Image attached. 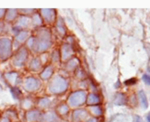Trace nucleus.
I'll return each instance as SVG.
<instances>
[{
    "instance_id": "bb28decb",
    "label": "nucleus",
    "mask_w": 150,
    "mask_h": 122,
    "mask_svg": "<svg viewBox=\"0 0 150 122\" xmlns=\"http://www.w3.org/2000/svg\"><path fill=\"white\" fill-rule=\"evenodd\" d=\"M143 81L146 84L150 85V75L148 74H144L143 75Z\"/></svg>"
},
{
    "instance_id": "ddd939ff",
    "label": "nucleus",
    "mask_w": 150,
    "mask_h": 122,
    "mask_svg": "<svg viewBox=\"0 0 150 122\" xmlns=\"http://www.w3.org/2000/svg\"><path fill=\"white\" fill-rule=\"evenodd\" d=\"M114 103L117 106H123L127 103V97L124 93H117L115 96Z\"/></svg>"
},
{
    "instance_id": "a211bd4d",
    "label": "nucleus",
    "mask_w": 150,
    "mask_h": 122,
    "mask_svg": "<svg viewBox=\"0 0 150 122\" xmlns=\"http://www.w3.org/2000/svg\"><path fill=\"white\" fill-rule=\"evenodd\" d=\"M78 64H79L78 59H71V60L68 61V62H67V69L69 71H73L76 69Z\"/></svg>"
},
{
    "instance_id": "7ed1b4c3",
    "label": "nucleus",
    "mask_w": 150,
    "mask_h": 122,
    "mask_svg": "<svg viewBox=\"0 0 150 122\" xmlns=\"http://www.w3.org/2000/svg\"><path fill=\"white\" fill-rule=\"evenodd\" d=\"M87 92L84 90H79L71 92L68 98V105L72 108H78L84 105L87 101Z\"/></svg>"
},
{
    "instance_id": "4be33fe9",
    "label": "nucleus",
    "mask_w": 150,
    "mask_h": 122,
    "mask_svg": "<svg viewBox=\"0 0 150 122\" xmlns=\"http://www.w3.org/2000/svg\"><path fill=\"white\" fill-rule=\"evenodd\" d=\"M16 14H17V11L16 9H10L7 13V16H6V19L7 20H10L12 21L14 20L16 17Z\"/></svg>"
},
{
    "instance_id": "39448f33",
    "label": "nucleus",
    "mask_w": 150,
    "mask_h": 122,
    "mask_svg": "<svg viewBox=\"0 0 150 122\" xmlns=\"http://www.w3.org/2000/svg\"><path fill=\"white\" fill-rule=\"evenodd\" d=\"M25 88L28 92L37 91L40 88V82L34 77H29L25 82Z\"/></svg>"
},
{
    "instance_id": "423d86ee",
    "label": "nucleus",
    "mask_w": 150,
    "mask_h": 122,
    "mask_svg": "<svg viewBox=\"0 0 150 122\" xmlns=\"http://www.w3.org/2000/svg\"><path fill=\"white\" fill-rule=\"evenodd\" d=\"M89 116V112L86 109H79L74 110L72 113V121L73 122H82L83 120L87 119Z\"/></svg>"
},
{
    "instance_id": "dca6fc26",
    "label": "nucleus",
    "mask_w": 150,
    "mask_h": 122,
    "mask_svg": "<svg viewBox=\"0 0 150 122\" xmlns=\"http://www.w3.org/2000/svg\"><path fill=\"white\" fill-rule=\"evenodd\" d=\"M90 111L92 115L95 117H100L103 114L102 108L100 105H95V106H91L90 107Z\"/></svg>"
},
{
    "instance_id": "b1692460",
    "label": "nucleus",
    "mask_w": 150,
    "mask_h": 122,
    "mask_svg": "<svg viewBox=\"0 0 150 122\" xmlns=\"http://www.w3.org/2000/svg\"><path fill=\"white\" fill-rule=\"evenodd\" d=\"M11 92H12V95H13L16 99L19 98L21 95H22V93H21L20 90H19V89H17V88H12V89H11Z\"/></svg>"
},
{
    "instance_id": "0eeeda50",
    "label": "nucleus",
    "mask_w": 150,
    "mask_h": 122,
    "mask_svg": "<svg viewBox=\"0 0 150 122\" xmlns=\"http://www.w3.org/2000/svg\"><path fill=\"white\" fill-rule=\"evenodd\" d=\"M27 58V51L25 48H21L17 54L16 55V58L14 60V63L15 65L16 66H19V67H21V66H23L25 62V60Z\"/></svg>"
},
{
    "instance_id": "f3484780",
    "label": "nucleus",
    "mask_w": 150,
    "mask_h": 122,
    "mask_svg": "<svg viewBox=\"0 0 150 122\" xmlns=\"http://www.w3.org/2000/svg\"><path fill=\"white\" fill-rule=\"evenodd\" d=\"M138 98L140 99V103L143 107V109H147L148 107V101H147V98L146 93L144 92V91H140L138 92Z\"/></svg>"
},
{
    "instance_id": "6ab92c4d",
    "label": "nucleus",
    "mask_w": 150,
    "mask_h": 122,
    "mask_svg": "<svg viewBox=\"0 0 150 122\" xmlns=\"http://www.w3.org/2000/svg\"><path fill=\"white\" fill-rule=\"evenodd\" d=\"M38 104H39V106L41 108L45 109V108H48L51 105V101L48 98H42V99H40Z\"/></svg>"
},
{
    "instance_id": "f03ea898",
    "label": "nucleus",
    "mask_w": 150,
    "mask_h": 122,
    "mask_svg": "<svg viewBox=\"0 0 150 122\" xmlns=\"http://www.w3.org/2000/svg\"><path fill=\"white\" fill-rule=\"evenodd\" d=\"M69 82L61 75H57L53 77L52 81L49 84V91L52 94H62L64 93L68 89Z\"/></svg>"
},
{
    "instance_id": "9d476101",
    "label": "nucleus",
    "mask_w": 150,
    "mask_h": 122,
    "mask_svg": "<svg viewBox=\"0 0 150 122\" xmlns=\"http://www.w3.org/2000/svg\"><path fill=\"white\" fill-rule=\"evenodd\" d=\"M72 54H73V49L70 44H64V45H62L61 50V56L63 61L69 59Z\"/></svg>"
},
{
    "instance_id": "5701e85b",
    "label": "nucleus",
    "mask_w": 150,
    "mask_h": 122,
    "mask_svg": "<svg viewBox=\"0 0 150 122\" xmlns=\"http://www.w3.org/2000/svg\"><path fill=\"white\" fill-rule=\"evenodd\" d=\"M57 28H58V31H59V33L60 34H62V35H65V27H64V26H63V24L62 23L61 24V19L59 20V22H58V25H57Z\"/></svg>"
},
{
    "instance_id": "cd10ccee",
    "label": "nucleus",
    "mask_w": 150,
    "mask_h": 122,
    "mask_svg": "<svg viewBox=\"0 0 150 122\" xmlns=\"http://www.w3.org/2000/svg\"><path fill=\"white\" fill-rule=\"evenodd\" d=\"M133 122H143V120H142V118H141V117H140V116L136 115V116H134Z\"/></svg>"
},
{
    "instance_id": "20e7f679",
    "label": "nucleus",
    "mask_w": 150,
    "mask_h": 122,
    "mask_svg": "<svg viewBox=\"0 0 150 122\" xmlns=\"http://www.w3.org/2000/svg\"><path fill=\"white\" fill-rule=\"evenodd\" d=\"M12 52V43L8 38L0 39V59L5 61L9 58Z\"/></svg>"
},
{
    "instance_id": "1a4fd4ad",
    "label": "nucleus",
    "mask_w": 150,
    "mask_h": 122,
    "mask_svg": "<svg viewBox=\"0 0 150 122\" xmlns=\"http://www.w3.org/2000/svg\"><path fill=\"white\" fill-rule=\"evenodd\" d=\"M42 115L39 110H30L26 112V119L28 121H38L42 120Z\"/></svg>"
},
{
    "instance_id": "2eb2a0df",
    "label": "nucleus",
    "mask_w": 150,
    "mask_h": 122,
    "mask_svg": "<svg viewBox=\"0 0 150 122\" xmlns=\"http://www.w3.org/2000/svg\"><path fill=\"white\" fill-rule=\"evenodd\" d=\"M52 74H53V68L52 66H48L41 73V78L42 80H48L52 76Z\"/></svg>"
},
{
    "instance_id": "f8f14e48",
    "label": "nucleus",
    "mask_w": 150,
    "mask_h": 122,
    "mask_svg": "<svg viewBox=\"0 0 150 122\" xmlns=\"http://www.w3.org/2000/svg\"><path fill=\"white\" fill-rule=\"evenodd\" d=\"M44 122H60L59 117L54 112H47L45 116H42Z\"/></svg>"
},
{
    "instance_id": "412c9836",
    "label": "nucleus",
    "mask_w": 150,
    "mask_h": 122,
    "mask_svg": "<svg viewBox=\"0 0 150 122\" xmlns=\"http://www.w3.org/2000/svg\"><path fill=\"white\" fill-rule=\"evenodd\" d=\"M41 67V62H40V60L38 58L36 59H34L31 62V69L34 70V71H37L38 69H40Z\"/></svg>"
},
{
    "instance_id": "4468645a",
    "label": "nucleus",
    "mask_w": 150,
    "mask_h": 122,
    "mask_svg": "<svg viewBox=\"0 0 150 122\" xmlns=\"http://www.w3.org/2000/svg\"><path fill=\"white\" fill-rule=\"evenodd\" d=\"M69 111H70V107H69L68 104L62 103V104H60L57 107V113L60 116H62V117H64V116L68 115Z\"/></svg>"
},
{
    "instance_id": "aec40b11",
    "label": "nucleus",
    "mask_w": 150,
    "mask_h": 122,
    "mask_svg": "<svg viewBox=\"0 0 150 122\" xmlns=\"http://www.w3.org/2000/svg\"><path fill=\"white\" fill-rule=\"evenodd\" d=\"M28 35H29L28 32L23 31V32H21V33H19V34H18V35L16 36V40L18 42H20V43H23V42H25L27 39Z\"/></svg>"
},
{
    "instance_id": "c756f323",
    "label": "nucleus",
    "mask_w": 150,
    "mask_h": 122,
    "mask_svg": "<svg viewBox=\"0 0 150 122\" xmlns=\"http://www.w3.org/2000/svg\"><path fill=\"white\" fill-rule=\"evenodd\" d=\"M0 122H10V119L8 118H3L0 119Z\"/></svg>"
},
{
    "instance_id": "9b49d317",
    "label": "nucleus",
    "mask_w": 150,
    "mask_h": 122,
    "mask_svg": "<svg viewBox=\"0 0 150 122\" xmlns=\"http://www.w3.org/2000/svg\"><path fill=\"white\" fill-rule=\"evenodd\" d=\"M101 101L100 97L97 93H90L87 96V101L86 103L91 107V106H95V105H100Z\"/></svg>"
},
{
    "instance_id": "7c9ffc66",
    "label": "nucleus",
    "mask_w": 150,
    "mask_h": 122,
    "mask_svg": "<svg viewBox=\"0 0 150 122\" xmlns=\"http://www.w3.org/2000/svg\"><path fill=\"white\" fill-rule=\"evenodd\" d=\"M5 9H0V18H1L3 16H4V14H5Z\"/></svg>"
},
{
    "instance_id": "a878e982",
    "label": "nucleus",
    "mask_w": 150,
    "mask_h": 122,
    "mask_svg": "<svg viewBox=\"0 0 150 122\" xmlns=\"http://www.w3.org/2000/svg\"><path fill=\"white\" fill-rule=\"evenodd\" d=\"M33 22H34V24L35 25H41L42 24V20L40 18V16L38 15H35L34 17H33Z\"/></svg>"
},
{
    "instance_id": "c85d7f7f",
    "label": "nucleus",
    "mask_w": 150,
    "mask_h": 122,
    "mask_svg": "<svg viewBox=\"0 0 150 122\" xmlns=\"http://www.w3.org/2000/svg\"><path fill=\"white\" fill-rule=\"evenodd\" d=\"M98 118H88L85 122H98Z\"/></svg>"
},
{
    "instance_id": "6e6552de",
    "label": "nucleus",
    "mask_w": 150,
    "mask_h": 122,
    "mask_svg": "<svg viewBox=\"0 0 150 122\" xmlns=\"http://www.w3.org/2000/svg\"><path fill=\"white\" fill-rule=\"evenodd\" d=\"M41 13L45 22L49 24H52L55 19V11L53 9H42Z\"/></svg>"
},
{
    "instance_id": "393cba45",
    "label": "nucleus",
    "mask_w": 150,
    "mask_h": 122,
    "mask_svg": "<svg viewBox=\"0 0 150 122\" xmlns=\"http://www.w3.org/2000/svg\"><path fill=\"white\" fill-rule=\"evenodd\" d=\"M137 82V80L136 78H130V79H128V80H126V81L124 82V84H125L126 86H130V85L136 84Z\"/></svg>"
},
{
    "instance_id": "2f4dec72",
    "label": "nucleus",
    "mask_w": 150,
    "mask_h": 122,
    "mask_svg": "<svg viewBox=\"0 0 150 122\" xmlns=\"http://www.w3.org/2000/svg\"><path fill=\"white\" fill-rule=\"evenodd\" d=\"M146 119H147V122H150V113L147 115V117H146Z\"/></svg>"
},
{
    "instance_id": "f257e3e1",
    "label": "nucleus",
    "mask_w": 150,
    "mask_h": 122,
    "mask_svg": "<svg viewBox=\"0 0 150 122\" xmlns=\"http://www.w3.org/2000/svg\"><path fill=\"white\" fill-rule=\"evenodd\" d=\"M52 45V37L48 30H42L39 32L37 39L35 40L34 46L36 52H45Z\"/></svg>"
}]
</instances>
